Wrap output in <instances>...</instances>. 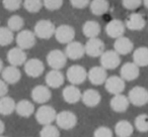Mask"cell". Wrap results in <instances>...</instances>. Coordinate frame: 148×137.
<instances>
[{"mask_svg": "<svg viewBox=\"0 0 148 137\" xmlns=\"http://www.w3.org/2000/svg\"><path fill=\"white\" fill-rule=\"evenodd\" d=\"M56 26L49 19H42L36 23L34 27V32L36 36L42 39H49L55 34Z\"/></svg>", "mask_w": 148, "mask_h": 137, "instance_id": "1", "label": "cell"}, {"mask_svg": "<svg viewBox=\"0 0 148 137\" xmlns=\"http://www.w3.org/2000/svg\"><path fill=\"white\" fill-rule=\"evenodd\" d=\"M128 98L134 106L142 107L148 103V90L144 87L136 86L130 90Z\"/></svg>", "mask_w": 148, "mask_h": 137, "instance_id": "2", "label": "cell"}, {"mask_svg": "<svg viewBox=\"0 0 148 137\" xmlns=\"http://www.w3.org/2000/svg\"><path fill=\"white\" fill-rule=\"evenodd\" d=\"M66 77H67V80L69 81L70 84L80 85L86 80L87 72L84 69V67H82V65H71L67 70Z\"/></svg>", "mask_w": 148, "mask_h": 137, "instance_id": "3", "label": "cell"}, {"mask_svg": "<svg viewBox=\"0 0 148 137\" xmlns=\"http://www.w3.org/2000/svg\"><path fill=\"white\" fill-rule=\"evenodd\" d=\"M56 116H57L56 110L49 105H43L36 112V119L41 125L52 124L56 120Z\"/></svg>", "mask_w": 148, "mask_h": 137, "instance_id": "4", "label": "cell"}, {"mask_svg": "<svg viewBox=\"0 0 148 137\" xmlns=\"http://www.w3.org/2000/svg\"><path fill=\"white\" fill-rule=\"evenodd\" d=\"M57 126L64 130H70L74 128L77 124V117L71 111H62L56 116Z\"/></svg>", "mask_w": 148, "mask_h": 137, "instance_id": "5", "label": "cell"}, {"mask_svg": "<svg viewBox=\"0 0 148 137\" xmlns=\"http://www.w3.org/2000/svg\"><path fill=\"white\" fill-rule=\"evenodd\" d=\"M67 55L65 51H62L60 49H53L49 51L47 55V63L50 67L55 70H61L66 65L67 63Z\"/></svg>", "mask_w": 148, "mask_h": 137, "instance_id": "6", "label": "cell"}, {"mask_svg": "<svg viewBox=\"0 0 148 137\" xmlns=\"http://www.w3.org/2000/svg\"><path fill=\"white\" fill-rule=\"evenodd\" d=\"M121 63V57L117 51H105L101 55V65L106 70H114L118 67Z\"/></svg>", "mask_w": 148, "mask_h": 137, "instance_id": "7", "label": "cell"}, {"mask_svg": "<svg viewBox=\"0 0 148 137\" xmlns=\"http://www.w3.org/2000/svg\"><path fill=\"white\" fill-rule=\"evenodd\" d=\"M85 53L88 57H101V53L105 51V43L99 37H90L86 41L84 45Z\"/></svg>", "mask_w": 148, "mask_h": 137, "instance_id": "8", "label": "cell"}, {"mask_svg": "<svg viewBox=\"0 0 148 137\" xmlns=\"http://www.w3.org/2000/svg\"><path fill=\"white\" fill-rule=\"evenodd\" d=\"M55 37L56 40L60 43H71L72 40H74L75 37V30L71 25L68 24H62L59 25L58 27H56L55 30Z\"/></svg>", "mask_w": 148, "mask_h": 137, "instance_id": "9", "label": "cell"}, {"mask_svg": "<svg viewBox=\"0 0 148 137\" xmlns=\"http://www.w3.org/2000/svg\"><path fill=\"white\" fill-rule=\"evenodd\" d=\"M15 40H16L17 47L27 51L36 45V34L35 32L29 29H21L19 30Z\"/></svg>", "mask_w": 148, "mask_h": 137, "instance_id": "10", "label": "cell"}, {"mask_svg": "<svg viewBox=\"0 0 148 137\" xmlns=\"http://www.w3.org/2000/svg\"><path fill=\"white\" fill-rule=\"evenodd\" d=\"M45 71L43 61L39 59H27L25 63V72L31 78H39Z\"/></svg>", "mask_w": 148, "mask_h": 137, "instance_id": "11", "label": "cell"}, {"mask_svg": "<svg viewBox=\"0 0 148 137\" xmlns=\"http://www.w3.org/2000/svg\"><path fill=\"white\" fill-rule=\"evenodd\" d=\"M87 78L89 82L95 86H101L105 84L106 80L108 78L107 70L103 65H95L92 67L87 73Z\"/></svg>", "mask_w": 148, "mask_h": 137, "instance_id": "12", "label": "cell"}, {"mask_svg": "<svg viewBox=\"0 0 148 137\" xmlns=\"http://www.w3.org/2000/svg\"><path fill=\"white\" fill-rule=\"evenodd\" d=\"M125 80L119 76L108 77L105 82V88L110 94H121L125 90Z\"/></svg>", "mask_w": 148, "mask_h": 137, "instance_id": "13", "label": "cell"}, {"mask_svg": "<svg viewBox=\"0 0 148 137\" xmlns=\"http://www.w3.org/2000/svg\"><path fill=\"white\" fill-rule=\"evenodd\" d=\"M106 33L111 38H118L125 33L126 25L120 19H113L106 25Z\"/></svg>", "mask_w": 148, "mask_h": 137, "instance_id": "14", "label": "cell"}, {"mask_svg": "<svg viewBox=\"0 0 148 137\" xmlns=\"http://www.w3.org/2000/svg\"><path fill=\"white\" fill-rule=\"evenodd\" d=\"M65 53L68 59H72V61L80 59L85 55L84 45H82V43L79 41L72 40L71 43H67V45H66Z\"/></svg>", "mask_w": 148, "mask_h": 137, "instance_id": "15", "label": "cell"}, {"mask_svg": "<svg viewBox=\"0 0 148 137\" xmlns=\"http://www.w3.org/2000/svg\"><path fill=\"white\" fill-rule=\"evenodd\" d=\"M7 61L11 65H15V67H21V65H25L27 61V55L25 53V49H21L19 47H12L10 51L7 53Z\"/></svg>", "mask_w": 148, "mask_h": 137, "instance_id": "16", "label": "cell"}, {"mask_svg": "<svg viewBox=\"0 0 148 137\" xmlns=\"http://www.w3.org/2000/svg\"><path fill=\"white\" fill-rule=\"evenodd\" d=\"M125 25L128 29L133 31H139L145 27L146 20L141 13L133 12L126 18Z\"/></svg>", "mask_w": 148, "mask_h": 137, "instance_id": "17", "label": "cell"}, {"mask_svg": "<svg viewBox=\"0 0 148 137\" xmlns=\"http://www.w3.org/2000/svg\"><path fill=\"white\" fill-rule=\"evenodd\" d=\"M31 96L32 99L34 100V102L39 103V104H45V103H47L51 99L52 93L48 86L39 85V86H36L32 90Z\"/></svg>", "mask_w": 148, "mask_h": 137, "instance_id": "18", "label": "cell"}, {"mask_svg": "<svg viewBox=\"0 0 148 137\" xmlns=\"http://www.w3.org/2000/svg\"><path fill=\"white\" fill-rule=\"evenodd\" d=\"M62 96H63L64 101L68 104H76L77 102L81 100L82 93L79 90L78 87H76V85L71 84L63 89Z\"/></svg>", "mask_w": 148, "mask_h": 137, "instance_id": "19", "label": "cell"}, {"mask_svg": "<svg viewBox=\"0 0 148 137\" xmlns=\"http://www.w3.org/2000/svg\"><path fill=\"white\" fill-rule=\"evenodd\" d=\"M120 75L125 81H128V82L134 81L140 75L139 67L134 61L133 63H126L122 65L121 70H120Z\"/></svg>", "mask_w": 148, "mask_h": 137, "instance_id": "20", "label": "cell"}, {"mask_svg": "<svg viewBox=\"0 0 148 137\" xmlns=\"http://www.w3.org/2000/svg\"><path fill=\"white\" fill-rule=\"evenodd\" d=\"M2 79L9 85H14L21 79V73L19 71L18 67L15 65H8L6 67H3L1 72Z\"/></svg>", "mask_w": 148, "mask_h": 137, "instance_id": "21", "label": "cell"}, {"mask_svg": "<svg viewBox=\"0 0 148 137\" xmlns=\"http://www.w3.org/2000/svg\"><path fill=\"white\" fill-rule=\"evenodd\" d=\"M134 49V43L128 37L122 36L116 38L115 43H114V49L119 53L120 55H126L130 53Z\"/></svg>", "mask_w": 148, "mask_h": 137, "instance_id": "22", "label": "cell"}, {"mask_svg": "<svg viewBox=\"0 0 148 137\" xmlns=\"http://www.w3.org/2000/svg\"><path fill=\"white\" fill-rule=\"evenodd\" d=\"M46 84L49 88L52 89H57L59 87H61L64 84V75L61 73L60 70H55V69H52L47 75H46Z\"/></svg>", "mask_w": 148, "mask_h": 137, "instance_id": "23", "label": "cell"}, {"mask_svg": "<svg viewBox=\"0 0 148 137\" xmlns=\"http://www.w3.org/2000/svg\"><path fill=\"white\" fill-rule=\"evenodd\" d=\"M81 100L85 106L89 107V108H95L101 103V96L99 91L95 90V89H87L82 93Z\"/></svg>", "mask_w": 148, "mask_h": 137, "instance_id": "24", "label": "cell"}, {"mask_svg": "<svg viewBox=\"0 0 148 137\" xmlns=\"http://www.w3.org/2000/svg\"><path fill=\"white\" fill-rule=\"evenodd\" d=\"M111 108L113 109L115 112L117 113H123L127 111L128 107L130 105L129 98L125 95L121 94H116L111 99Z\"/></svg>", "mask_w": 148, "mask_h": 137, "instance_id": "25", "label": "cell"}, {"mask_svg": "<svg viewBox=\"0 0 148 137\" xmlns=\"http://www.w3.org/2000/svg\"><path fill=\"white\" fill-rule=\"evenodd\" d=\"M15 111L21 117H25V118H29L35 112V105L32 103L31 101L23 99L19 102L16 103L15 106Z\"/></svg>", "mask_w": 148, "mask_h": 137, "instance_id": "26", "label": "cell"}, {"mask_svg": "<svg viewBox=\"0 0 148 137\" xmlns=\"http://www.w3.org/2000/svg\"><path fill=\"white\" fill-rule=\"evenodd\" d=\"M15 103L14 99L11 97H7L6 95L0 98V115L2 116H8L12 114L15 111Z\"/></svg>", "mask_w": 148, "mask_h": 137, "instance_id": "27", "label": "cell"}, {"mask_svg": "<svg viewBox=\"0 0 148 137\" xmlns=\"http://www.w3.org/2000/svg\"><path fill=\"white\" fill-rule=\"evenodd\" d=\"M82 32L88 38L99 36V34L101 33V24L95 20L85 21L82 26Z\"/></svg>", "mask_w": 148, "mask_h": 137, "instance_id": "28", "label": "cell"}, {"mask_svg": "<svg viewBox=\"0 0 148 137\" xmlns=\"http://www.w3.org/2000/svg\"><path fill=\"white\" fill-rule=\"evenodd\" d=\"M89 4L91 13L97 16L106 14L110 9V3L108 0H92Z\"/></svg>", "mask_w": 148, "mask_h": 137, "instance_id": "29", "label": "cell"}, {"mask_svg": "<svg viewBox=\"0 0 148 137\" xmlns=\"http://www.w3.org/2000/svg\"><path fill=\"white\" fill-rule=\"evenodd\" d=\"M133 61L138 67L148 65V47H138L133 53Z\"/></svg>", "mask_w": 148, "mask_h": 137, "instance_id": "30", "label": "cell"}, {"mask_svg": "<svg viewBox=\"0 0 148 137\" xmlns=\"http://www.w3.org/2000/svg\"><path fill=\"white\" fill-rule=\"evenodd\" d=\"M133 126L127 120H121L116 124L115 133L119 137H129L133 134Z\"/></svg>", "mask_w": 148, "mask_h": 137, "instance_id": "31", "label": "cell"}, {"mask_svg": "<svg viewBox=\"0 0 148 137\" xmlns=\"http://www.w3.org/2000/svg\"><path fill=\"white\" fill-rule=\"evenodd\" d=\"M14 39L13 31L9 27H0V45L1 47H6L10 45Z\"/></svg>", "mask_w": 148, "mask_h": 137, "instance_id": "32", "label": "cell"}, {"mask_svg": "<svg viewBox=\"0 0 148 137\" xmlns=\"http://www.w3.org/2000/svg\"><path fill=\"white\" fill-rule=\"evenodd\" d=\"M23 25H25V21L23 17L19 15H12L7 20V27H9L12 31L21 30Z\"/></svg>", "mask_w": 148, "mask_h": 137, "instance_id": "33", "label": "cell"}, {"mask_svg": "<svg viewBox=\"0 0 148 137\" xmlns=\"http://www.w3.org/2000/svg\"><path fill=\"white\" fill-rule=\"evenodd\" d=\"M135 127L139 132L145 133L148 132V115L147 114H140L135 118L134 121Z\"/></svg>", "mask_w": 148, "mask_h": 137, "instance_id": "34", "label": "cell"}, {"mask_svg": "<svg viewBox=\"0 0 148 137\" xmlns=\"http://www.w3.org/2000/svg\"><path fill=\"white\" fill-rule=\"evenodd\" d=\"M23 6L29 13H37L43 7V0H25Z\"/></svg>", "mask_w": 148, "mask_h": 137, "instance_id": "35", "label": "cell"}, {"mask_svg": "<svg viewBox=\"0 0 148 137\" xmlns=\"http://www.w3.org/2000/svg\"><path fill=\"white\" fill-rule=\"evenodd\" d=\"M40 136L42 137H59L60 131L56 126L52 124L43 125V128L40 131Z\"/></svg>", "mask_w": 148, "mask_h": 137, "instance_id": "36", "label": "cell"}, {"mask_svg": "<svg viewBox=\"0 0 148 137\" xmlns=\"http://www.w3.org/2000/svg\"><path fill=\"white\" fill-rule=\"evenodd\" d=\"M23 0H2V4L6 10L15 11L21 8Z\"/></svg>", "mask_w": 148, "mask_h": 137, "instance_id": "37", "label": "cell"}, {"mask_svg": "<svg viewBox=\"0 0 148 137\" xmlns=\"http://www.w3.org/2000/svg\"><path fill=\"white\" fill-rule=\"evenodd\" d=\"M43 5L50 11L58 10L63 5V0H43Z\"/></svg>", "mask_w": 148, "mask_h": 137, "instance_id": "38", "label": "cell"}, {"mask_svg": "<svg viewBox=\"0 0 148 137\" xmlns=\"http://www.w3.org/2000/svg\"><path fill=\"white\" fill-rule=\"evenodd\" d=\"M142 4V0H122V5L128 10H136Z\"/></svg>", "mask_w": 148, "mask_h": 137, "instance_id": "39", "label": "cell"}, {"mask_svg": "<svg viewBox=\"0 0 148 137\" xmlns=\"http://www.w3.org/2000/svg\"><path fill=\"white\" fill-rule=\"evenodd\" d=\"M113 135V131L111 130V128L107 126L99 127V128L95 129V133H93L95 137H112Z\"/></svg>", "mask_w": 148, "mask_h": 137, "instance_id": "40", "label": "cell"}, {"mask_svg": "<svg viewBox=\"0 0 148 137\" xmlns=\"http://www.w3.org/2000/svg\"><path fill=\"white\" fill-rule=\"evenodd\" d=\"M70 3L74 8L82 9L90 3V0H70Z\"/></svg>", "mask_w": 148, "mask_h": 137, "instance_id": "41", "label": "cell"}, {"mask_svg": "<svg viewBox=\"0 0 148 137\" xmlns=\"http://www.w3.org/2000/svg\"><path fill=\"white\" fill-rule=\"evenodd\" d=\"M7 83L5 82L4 80H1L0 79V98L3 96H5V95L7 94V92H8V87H7Z\"/></svg>", "mask_w": 148, "mask_h": 137, "instance_id": "42", "label": "cell"}, {"mask_svg": "<svg viewBox=\"0 0 148 137\" xmlns=\"http://www.w3.org/2000/svg\"><path fill=\"white\" fill-rule=\"evenodd\" d=\"M4 130H5V125H4V123H3V121L0 120V136L3 134Z\"/></svg>", "mask_w": 148, "mask_h": 137, "instance_id": "43", "label": "cell"}, {"mask_svg": "<svg viewBox=\"0 0 148 137\" xmlns=\"http://www.w3.org/2000/svg\"><path fill=\"white\" fill-rule=\"evenodd\" d=\"M2 70H3V61L0 59V73L2 72Z\"/></svg>", "mask_w": 148, "mask_h": 137, "instance_id": "44", "label": "cell"}, {"mask_svg": "<svg viewBox=\"0 0 148 137\" xmlns=\"http://www.w3.org/2000/svg\"><path fill=\"white\" fill-rule=\"evenodd\" d=\"M142 1H143V3H144V6L148 9V0H142Z\"/></svg>", "mask_w": 148, "mask_h": 137, "instance_id": "45", "label": "cell"}]
</instances>
